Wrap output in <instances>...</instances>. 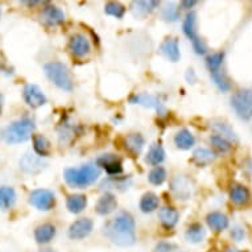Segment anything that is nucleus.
<instances>
[{"label": "nucleus", "instance_id": "f257e3e1", "mask_svg": "<svg viewBox=\"0 0 252 252\" xmlns=\"http://www.w3.org/2000/svg\"><path fill=\"white\" fill-rule=\"evenodd\" d=\"M103 235L120 247H128L136 242V224L128 211H120L103 226Z\"/></svg>", "mask_w": 252, "mask_h": 252}, {"label": "nucleus", "instance_id": "f03ea898", "mask_svg": "<svg viewBox=\"0 0 252 252\" xmlns=\"http://www.w3.org/2000/svg\"><path fill=\"white\" fill-rule=\"evenodd\" d=\"M99 177L100 169L93 164H86L81 168H67L63 172L65 181L73 188H78V189L93 185Z\"/></svg>", "mask_w": 252, "mask_h": 252}, {"label": "nucleus", "instance_id": "7ed1b4c3", "mask_svg": "<svg viewBox=\"0 0 252 252\" xmlns=\"http://www.w3.org/2000/svg\"><path fill=\"white\" fill-rule=\"evenodd\" d=\"M36 129V124L29 118H23L13 122L7 127L4 132V139L8 144H20L29 140Z\"/></svg>", "mask_w": 252, "mask_h": 252}, {"label": "nucleus", "instance_id": "20e7f679", "mask_svg": "<svg viewBox=\"0 0 252 252\" xmlns=\"http://www.w3.org/2000/svg\"><path fill=\"white\" fill-rule=\"evenodd\" d=\"M44 71H45V75L50 82L54 83L61 90H73V79H71L70 71L66 67V65H63L62 62H48L44 66Z\"/></svg>", "mask_w": 252, "mask_h": 252}, {"label": "nucleus", "instance_id": "39448f33", "mask_svg": "<svg viewBox=\"0 0 252 252\" xmlns=\"http://www.w3.org/2000/svg\"><path fill=\"white\" fill-rule=\"evenodd\" d=\"M231 106L240 119L248 120L252 116V90L242 89L232 95Z\"/></svg>", "mask_w": 252, "mask_h": 252}, {"label": "nucleus", "instance_id": "423d86ee", "mask_svg": "<svg viewBox=\"0 0 252 252\" xmlns=\"http://www.w3.org/2000/svg\"><path fill=\"white\" fill-rule=\"evenodd\" d=\"M28 202L36 207L37 210L49 211L56 205V197L48 189H36L29 194Z\"/></svg>", "mask_w": 252, "mask_h": 252}, {"label": "nucleus", "instance_id": "0eeeda50", "mask_svg": "<svg viewBox=\"0 0 252 252\" xmlns=\"http://www.w3.org/2000/svg\"><path fill=\"white\" fill-rule=\"evenodd\" d=\"M20 169L27 174H40L46 168L45 160L36 153L27 152L19 161Z\"/></svg>", "mask_w": 252, "mask_h": 252}, {"label": "nucleus", "instance_id": "6e6552de", "mask_svg": "<svg viewBox=\"0 0 252 252\" xmlns=\"http://www.w3.org/2000/svg\"><path fill=\"white\" fill-rule=\"evenodd\" d=\"M23 99L27 103V106L32 108H38L46 103V95L44 91L33 83L25 85L23 89Z\"/></svg>", "mask_w": 252, "mask_h": 252}, {"label": "nucleus", "instance_id": "1a4fd4ad", "mask_svg": "<svg viewBox=\"0 0 252 252\" xmlns=\"http://www.w3.org/2000/svg\"><path fill=\"white\" fill-rule=\"evenodd\" d=\"M170 190L177 199L186 201L193 194V184L185 176H176L170 181Z\"/></svg>", "mask_w": 252, "mask_h": 252}, {"label": "nucleus", "instance_id": "9d476101", "mask_svg": "<svg viewBox=\"0 0 252 252\" xmlns=\"http://www.w3.org/2000/svg\"><path fill=\"white\" fill-rule=\"evenodd\" d=\"M129 103L132 104H139V106H143V107L147 108H153L156 110L158 114H164L165 112V107H164V103L161 102V99L156 95H152V94H148V93H139V94H133L131 98H129Z\"/></svg>", "mask_w": 252, "mask_h": 252}, {"label": "nucleus", "instance_id": "9b49d317", "mask_svg": "<svg viewBox=\"0 0 252 252\" xmlns=\"http://www.w3.org/2000/svg\"><path fill=\"white\" fill-rule=\"evenodd\" d=\"M96 165L98 168H103L106 173L110 176H119L123 172V164H122V158L116 155L107 153V155H102L96 158Z\"/></svg>", "mask_w": 252, "mask_h": 252}, {"label": "nucleus", "instance_id": "f8f14e48", "mask_svg": "<svg viewBox=\"0 0 252 252\" xmlns=\"http://www.w3.org/2000/svg\"><path fill=\"white\" fill-rule=\"evenodd\" d=\"M93 227H94V223L90 218H79L70 224L67 235L73 240L85 239L86 236L90 235Z\"/></svg>", "mask_w": 252, "mask_h": 252}, {"label": "nucleus", "instance_id": "ddd939ff", "mask_svg": "<svg viewBox=\"0 0 252 252\" xmlns=\"http://www.w3.org/2000/svg\"><path fill=\"white\" fill-rule=\"evenodd\" d=\"M69 49H70V52L74 54L75 57L82 58L90 53V41L87 40L86 36L77 33L74 36H71L70 40H69Z\"/></svg>", "mask_w": 252, "mask_h": 252}, {"label": "nucleus", "instance_id": "4468645a", "mask_svg": "<svg viewBox=\"0 0 252 252\" xmlns=\"http://www.w3.org/2000/svg\"><path fill=\"white\" fill-rule=\"evenodd\" d=\"M207 226L215 232H222L230 226V220H228L227 215L222 214L219 211H211L206 217Z\"/></svg>", "mask_w": 252, "mask_h": 252}, {"label": "nucleus", "instance_id": "2eb2a0df", "mask_svg": "<svg viewBox=\"0 0 252 252\" xmlns=\"http://www.w3.org/2000/svg\"><path fill=\"white\" fill-rule=\"evenodd\" d=\"M158 218H160V222H161V224L166 230H172V228L176 227L178 218H180V214H178V211L174 207L164 206L158 211Z\"/></svg>", "mask_w": 252, "mask_h": 252}, {"label": "nucleus", "instance_id": "dca6fc26", "mask_svg": "<svg viewBox=\"0 0 252 252\" xmlns=\"http://www.w3.org/2000/svg\"><path fill=\"white\" fill-rule=\"evenodd\" d=\"M118 207V201L116 197L112 193H106L99 198V201L96 202L95 211L99 215H108L114 213Z\"/></svg>", "mask_w": 252, "mask_h": 252}, {"label": "nucleus", "instance_id": "f3484780", "mask_svg": "<svg viewBox=\"0 0 252 252\" xmlns=\"http://www.w3.org/2000/svg\"><path fill=\"white\" fill-rule=\"evenodd\" d=\"M160 5L158 1H155V0H136V1H132L131 3V11H132L133 16L135 17H145L147 15L155 11Z\"/></svg>", "mask_w": 252, "mask_h": 252}, {"label": "nucleus", "instance_id": "a211bd4d", "mask_svg": "<svg viewBox=\"0 0 252 252\" xmlns=\"http://www.w3.org/2000/svg\"><path fill=\"white\" fill-rule=\"evenodd\" d=\"M165 149H164V147H162L161 144H157V143H155V144H152L151 147H149L148 149V153H147V156H145V162L148 164V165L151 166H158L160 164H162L164 162V160H165Z\"/></svg>", "mask_w": 252, "mask_h": 252}, {"label": "nucleus", "instance_id": "6ab92c4d", "mask_svg": "<svg viewBox=\"0 0 252 252\" xmlns=\"http://www.w3.org/2000/svg\"><path fill=\"white\" fill-rule=\"evenodd\" d=\"M160 52L166 60L172 62H177L180 60V45L176 38H166L160 46Z\"/></svg>", "mask_w": 252, "mask_h": 252}, {"label": "nucleus", "instance_id": "aec40b11", "mask_svg": "<svg viewBox=\"0 0 252 252\" xmlns=\"http://www.w3.org/2000/svg\"><path fill=\"white\" fill-rule=\"evenodd\" d=\"M42 20L48 25H58L65 21V13L56 5H46L42 11Z\"/></svg>", "mask_w": 252, "mask_h": 252}, {"label": "nucleus", "instance_id": "412c9836", "mask_svg": "<svg viewBox=\"0 0 252 252\" xmlns=\"http://www.w3.org/2000/svg\"><path fill=\"white\" fill-rule=\"evenodd\" d=\"M174 144H176V147H177L178 149L188 151V149L193 148L195 145V137L189 129H180V131L174 135Z\"/></svg>", "mask_w": 252, "mask_h": 252}, {"label": "nucleus", "instance_id": "4be33fe9", "mask_svg": "<svg viewBox=\"0 0 252 252\" xmlns=\"http://www.w3.org/2000/svg\"><path fill=\"white\" fill-rule=\"evenodd\" d=\"M145 145V139L140 133H129L124 137V148L132 155H139Z\"/></svg>", "mask_w": 252, "mask_h": 252}, {"label": "nucleus", "instance_id": "5701e85b", "mask_svg": "<svg viewBox=\"0 0 252 252\" xmlns=\"http://www.w3.org/2000/svg\"><path fill=\"white\" fill-rule=\"evenodd\" d=\"M56 236V227L50 223L40 224L38 227L34 230V240L38 244H46L53 240Z\"/></svg>", "mask_w": 252, "mask_h": 252}, {"label": "nucleus", "instance_id": "b1692460", "mask_svg": "<svg viewBox=\"0 0 252 252\" xmlns=\"http://www.w3.org/2000/svg\"><path fill=\"white\" fill-rule=\"evenodd\" d=\"M230 199L232 203H235L238 206H243L250 201V191L244 185L235 184V185H232L231 190H230Z\"/></svg>", "mask_w": 252, "mask_h": 252}, {"label": "nucleus", "instance_id": "393cba45", "mask_svg": "<svg viewBox=\"0 0 252 252\" xmlns=\"http://www.w3.org/2000/svg\"><path fill=\"white\" fill-rule=\"evenodd\" d=\"M16 202V191L12 186H0V209L9 210Z\"/></svg>", "mask_w": 252, "mask_h": 252}, {"label": "nucleus", "instance_id": "a878e982", "mask_svg": "<svg viewBox=\"0 0 252 252\" xmlns=\"http://www.w3.org/2000/svg\"><path fill=\"white\" fill-rule=\"evenodd\" d=\"M131 185V177H110L107 180H104L100 184L102 189H115V190L124 191L127 190Z\"/></svg>", "mask_w": 252, "mask_h": 252}, {"label": "nucleus", "instance_id": "bb28decb", "mask_svg": "<svg viewBox=\"0 0 252 252\" xmlns=\"http://www.w3.org/2000/svg\"><path fill=\"white\" fill-rule=\"evenodd\" d=\"M205 236H206V230L201 223H193L186 228L185 239L189 243H201L205 239Z\"/></svg>", "mask_w": 252, "mask_h": 252}, {"label": "nucleus", "instance_id": "cd10ccee", "mask_svg": "<svg viewBox=\"0 0 252 252\" xmlns=\"http://www.w3.org/2000/svg\"><path fill=\"white\" fill-rule=\"evenodd\" d=\"M87 206V197L83 194H71L66 199L67 210L71 214H79L82 213Z\"/></svg>", "mask_w": 252, "mask_h": 252}, {"label": "nucleus", "instance_id": "c85d7f7f", "mask_svg": "<svg viewBox=\"0 0 252 252\" xmlns=\"http://www.w3.org/2000/svg\"><path fill=\"white\" fill-rule=\"evenodd\" d=\"M210 126L211 128L217 132V135L224 137V139L230 141V143H231V141H234V143L238 141V136H236L235 131L231 128L230 124L224 123V122H213Z\"/></svg>", "mask_w": 252, "mask_h": 252}, {"label": "nucleus", "instance_id": "c756f323", "mask_svg": "<svg viewBox=\"0 0 252 252\" xmlns=\"http://www.w3.org/2000/svg\"><path fill=\"white\" fill-rule=\"evenodd\" d=\"M195 24H197V15L195 12H189L184 19V23H182V31H184V33L185 36L190 41L195 40V38L198 37L197 36V29H195Z\"/></svg>", "mask_w": 252, "mask_h": 252}, {"label": "nucleus", "instance_id": "7c9ffc66", "mask_svg": "<svg viewBox=\"0 0 252 252\" xmlns=\"http://www.w3.org/2000/svg\"><path fill=\"white\" fill-rule=\"evenodd\" d=\"M215 153L209 148H197L193 152V162L198 166H206L214 161Z\"/></svg>", "mask_w": 252, "mask_h": 252}, {"label": "nucleus", "instance_id": "2f4dec72", "mask_svg": "<svg viewBox=\"0 0 252 252\" xmlns=\"http://www.w3.org/2000/svg\"><path fill=\"white\" fill-rule=\"evenodd\" d=\"M160 205V199L157 197L155 193H145L140 199V210L145 214H148V213H152Z\"/></svg>", "mask_w": 252, "mask_h": 252}, {"label": "nucleus", "instance_id": "473e14b6", "mask_svg": "<svg viewBox=\"0 0 252 252\" xmlns=\"http://www.w3.org/2000/svg\"><path fill=\"white\" fill-rule=\"evenodd\" d=\"M33 148L36 155L40 157L49 156L52 152V147H50L49 140L42 135H34L33 136Z\"/></svg>", "mask_w": 252, "mask_h": 252}, {"label": "nucleus", "instance_id": "72a5a7b5", "mask_svg": "<svg viewBox=\"0 0 252 252\" xmlns=\"http://www.w3.org/2000/svg\"><path fill=\"white\" fill-rule=\"evenodd\" d=\"M210 77L213 79V82L217 85L219 90L222 91H228L231 89V83H230V79L226 74H224L223 70H215V71H211L210 73Z\"/></svg>", "mask_w": 252, "mask_h": 252}, {"label": "nucleus", "instance_id": "f704fd0d", "mask_svg": "<svg viewBox=\"0 0 252 252\" xmlns=\"http://www.w3.org/2000/svg\"><path fill=\"white\" fill-rule=\"evenodd\" d=\"M166 177H168V174H166L165 168H162V166H156V168H153L148 174V181L152 184V185H161L164 182L166 181Z\"/></svg>", "mask_w": 252, "mask_h": 252}, {"label": "nucleus", "instance_id": "c9c22d12", "mask_svg": "<svg viewBox=\"0 0 252 252\" xmlns=\"http://www.w3.org/2000/svg\"><path fill=\"white\" fill-rule=\"evenodd\" d=\"M162 19L169 23H174L180 19V7L174 3H166V5L162 8L161 12Z\"/></svg>", "mask_w": 252, "mask_h": 252}, {"label": "nucleus", "instance_id": "e433bc0d", "mask_svg": "<svg viewBox=\"0 0 252 252\" xmlns=\"http://www.w3.org/2000/svg\"><path fill=\"white\" fill-rule=\"evenodd\" d=\"M104 12L108 16L122 19L124 16V13H126V7L120 4V3H116V1H108L107 4L104 5Z\"/></svg>", "mask_w": 252, "mask_h": 252}, {"label": "nucleus", "instance_id": "4c0bfd02", "mask_svg": "<svg viewBox=\"0 0 252 252\" xmlns=\"http://www.w3.org/2000/svg\"><path fill=\"white\" fill-rule=\"evenodd\" d=\"M224 60V53L223 52H218V53H213L211 56L206 58V65L209 67V71H215L219 70L220 66L223 65Z\"/></svg>", "mask_w": 252, "mask_h": 252}, {"label": "nucleus", "instance_id": "58836bf2", "mask_svg": "<svg viewBox=\"0 0 252 252\" xmlns=\"http://www.w3.org/2000/svg\"><path fill=\"white\" fill-rule=\"evenodd\" d=\"M210 143L215 149H218L219 152H222V153L228 152V151L232 148V144L230 143V141L226 140L224 137L219 136V135H217V133H215V135H211Z\"/></svg>", "mask_w": 252, "mask_h": 252}, {"label": "nucleus", "instance_id": "ea45409f", "mask_svg": "<svg viewBox=\"0 0 252 252\" xmlns=\"http://www.w3.org/2000/svg\"><path fill=\"white\" fill-rule=\"evenodd\" d=\"M176 250V244L170 242H158L153 248V252H173Z\"/></svg>", "mask_w": 252, "mask_h": 252}, {"label": "nucleus", "instance_id": "a19ab883", "mask_svg": "<svg viewBox=\"0 0 252 252\" xmlns=\"http://www.w3.org/2000/svg\"><path fill=\"white\" fill-rule=\"evenodd\" d=\"M191 44H193V49H194V52L197 54H199V56H202V54H205L207 52L206 44L203 42L202 38L197 37L195 40L191 41Z\"/></svg>", "mask_w": 252, "mask_h": 252}, {"label": "nucleus", "instance_id": "79ce46f5", "mask_svg": "<svg viewBox=\"0 0 252 252\" xmlns=\"http://www.w3.org/2000/svg\"><path fill=\"white\" fill-rule=\"evenodd\" d=\"M231 238L235 242H242L246 238V232L242 227H234L231 230Z\"/></svg>", "mask_w": 252, "mask_h": 252}, {"label": "nucleus", "instance_id": "37998d69", "mask_svg": "<svg viewBox=\"0 0 252 252\" xmlns=\"http://www.w3.org/2000/svg\"><path fill=\"white\" fill-rule=\"evenodd\" d=\"M195 4H197V1H195V0H182L178 7H181L182 9H190L193 8Z\"/></svg>", "mask_w": 252, "mask_h": 252}, {"label": "nucleus", "instance_id": "c03bdc74", "mask_svg": "<svg viewBox=\"0 0 252 252\" xmlns=\"http://www.w3.org/2000/svg\"><path fill=\"white\" fill-rule=\"evenodd\" d=\"M185 78L186 81L189 83H194L195 81H197V77H195V73L193 69H189V70L186 71V74H185Z\"/></svg>", "mask_w": 252, "mask_h": 252}, {"label": "nucleus", "instance_id": "a18cd8bd", "mask_svg": "<svg viewBox=\"0 0 252 252\" xmlns=\"http://www.w3.org/2000/svg\"><path fill=\"white\" fill-rule=\"evenodd\" d=\"M21 3L25 5H28V7H33V5L41 4L42 1H38V0H32V1H21Z\"/></svg>", "mask_w": 252, "mask_h": 252}, {"label": "nucleus", "instance_id": "49530a36", "mask_svg": "<svg viewBox=\"0 0 252 252\" xmlns=\"http://www.w3.org/2000/svg\"><path fill=\"white\" fill-rule=\"evenodd\" d=\"M3 107H4V96L0 93V115H1V112H3Z\"/></svg>", "mask_w": 252, "mask_h": 252}, {"label": "nucleus", "instance_id": "de8ad7c7", "mask_svg": "<svg viewBox=\"0 0 252 252\" xmlns=\"http://www.w3.org/2000/svg\"><path fill=\"white\" fill-rule=\"evenodd\" d=\"M224 252H242V251H240V250H238V248L232 247V246H228V247H226Z\"/></svg>", "mask_w": 252, "mask_h": 252}, {"label": "nucleus", "instance_id": "09e8293b", "mask_svg": "<svg viewBox=\"0 0 252 252\" xmlns=\"http://www.w3.org/2000/svg\"><path fill=\"white\" fill-rule=\"evenodd\" d=\"M40 252H56L54 250H52V248H44V250H41Z\"/></svg>", "mask_w": 252, "mask_h": 252}, {"label": "nucleus", "instance_id": "8fccbe9b", "mask_svg": "<svg viewBox=\"0 0 252 252\" xmlns=\"http://www.w3.org/2000/svg\"><path fill=\"white\" fill-rule=\"evenodd\" d=\"M180 252H181V251H180Z\"/></svg>", "mask_w": 252, "mask_h": 252}]
</instances>
